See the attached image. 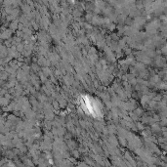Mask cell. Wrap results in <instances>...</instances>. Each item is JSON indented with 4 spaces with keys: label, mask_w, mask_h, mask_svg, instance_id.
Returning <instances> with one entry per match:
<instances>
[{
    "label": "cell",
    "mask_w": 167,
    "mask_h": 167,
    "mask_svg": "<svg viewBox=\"0 0 167 167\" xmlns=\"http://www.w3.org/2000/svg\"><path fill=\"white\" fill-rule=\"evenodd\" d=\"M82 101H83L84 108H85V110L87 111V113L97 115L100 112L99 108H98V105H97V103L94 100L90 99L89 97H86V98H82Z\"/></svg>",
    "instance_id": "cell-1"
}]
</instances>
